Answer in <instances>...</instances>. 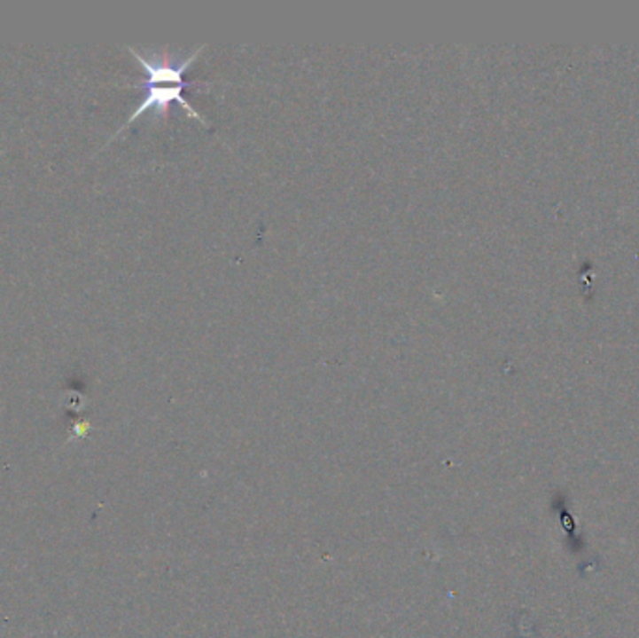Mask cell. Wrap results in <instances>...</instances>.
I'll return each instance as SVG.
<instances>
[{
	"label": "cell",
	"mask_w": 639,
	"mask_h": 638,
	"mask_svg": "<svg viewBox=\"0 0 639 638\" xmlns=\"http://www.w3.org/2000/svg\"><path fill=\"white\" fill-rule=\"evenodd\" d=\"M129 53L136 59V62H139L144 72H146V81L144 83H139L135 86H144L146 89V96L144 99L139 103V107H136L131 116L128 118V122L116 131L122 133L129 124H133L136 118H139L143 113L153 109L158 114H167L170 103H180V107L189 114L197 118L199 122H202L204 126H208V120H206L204 114H200L191 103L187 101V98L183 96V91L187 89L189 84H195V83H187L183 79L185 72L189 70V66H193V62L199 59V55L204 51V45L197 47L191 55L182 59L180 62H175V59H170L168 55H158V53H152V55H143L139 49L135 47H129ZM114 135V137H116Z\"/></svg>",
	"instance_id": "obj_1"
}]
</instances>
